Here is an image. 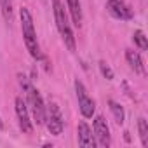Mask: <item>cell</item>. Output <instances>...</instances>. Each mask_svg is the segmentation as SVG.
Returning a JSON list of instances; mask_svg holds the SVG:
<instances>
[{
  "mask_svg": "<svg viewBox=\"0 0 148 148\" xmlns=\"http://www.w3.org/2000/svg\"><path fill=\"white\" fill-rule=\"evenodd\" d=\"M99 71H101V75H103L106 80H113V70H112L105 61H99Z\"/></svg>",
  "mask_w": 148,
  "mask_h": 148,
  "instance_id": "cell-16",
  "label": "cell"
},
{
  "mask_svg": "<svg viewBox=\"0 0 148 148\" xmlns=\"http://www.w3.org/2000/svg\"><path fill=\"white\" fill-rule=\"evenodd\" d=\"M0 9L7 23L12 21V0H0Z\"/></svg>",
  "mask_w": 148,
  "mask_h": 148,
  "instance_id": "cell-15",
  "label": "cell"
},
{
  "mask_svg": "<svg viewBox=\"0 0 148 148\" xmlns=\"http://www.w3.org/2000/svg\"><path fill=\"white\" fill-rule=\"evenodd\" d=\"M108 105H110V110H112V113H113V119H115V122L119 124V125H122L124 124V119H125V113H124V108L117 103V101H113V99H110L108 101Z\"/></svg>",
  "mask_w": 148,
  "mask_h": 148,
  "instance_id": "cell-12",
  "label": "cell"
},
{
  "mask_svg": "<svg viewBox=\"0 0 148 148\" xmlns=\"http://www.w3.org/2000/svg\"><path fill=\"white\" fill-rule=\"evenodd\" d=\"M14 105H16V115H18V120H19V127L25 134H32L33 132V124L30 120V113H28V106H26V101L23 98H16L14 99Z\"/></svg>",
  "mask_w": 148,
  "mask_h": 148,
  "instance_id": "cell-8",
  "label": "cell"
},
{
  "mask_svg": "<svg viewBox=\"0 0 148 148\" xmlns=\"http://www.w3.org/2000/svg\"><path fill=\"white\" fill-rule=\"evenodd\" d=\"M66 5L70 9L71 19L77 26H82V7H80V0H66Z\"/></svg>",
  "mask_w": 148,
  "mask_h": 148,
  "instance_id": "cell-11",
  "label": "cell"
},
{
  "mask_svg": "<svg viewBox=\"0 0 148 148\" xmlns=\"http://www.w3.org/2000/svg\"><path fill=\"white\" fill-rule=\"evenodd\" d=\"M75 92H77V99H79V110L82 113V117L91 119L96 112V103L94 99L87 94V89L84 87V84L80 80H75Z\"/></svg>",
  "mask_w": 148,
  "mask_h": 148,
  "instance_id": "cell-5",
  "label": "cell"
},
{
  "mask_svg": "<svg viewBox=\"0 0 148 148\" xmlns=\"http://www.w3.org/2000/svg\"><path fill=\"white\" fill-rule=\"evenodd\" d=\"M77 138H79V145L82 148H94L98 143H96V138L92 134V129L87 125V122H79V127H77Z\"/></svg>",
  "mask_w": 148,
  "mask_h": 148,
  "instance_id": "cell-9",
  "label": "cell"
},
{
  "mask_svg": "<svg viewBox=\"0 0 148 148\" xmlns=\"http://www.w3.org/2000/svg\"><path fill=\"white\" fill-rule=\"evenodd\" d=\"M138 131H139V138H141V145L146 148L148 146V124H146V120L141 117L139 120H138Z\"/></svg>",
  "mask_w": 148,
  "mask_h": 148,
  "instance_id": "cell-14",
  "label": "cell"
},
{
  "mask_svg": "<svg viewBox=\"0 0 148 148\" xmlns=\"http://www.w3.org/2000/svg\"><path fill=\"white\" fill-rule=\"evenodd\" d=\"M18 80H19V86L23 87L25 94H26V105L30 106L32 113H33V119H35V124L37 125H42L45 122V103L40 96V92L35 89V86L30 82V79L23 73L18 75Z\"/></svg>",
  "mask_w": 148,
  "mask_h": 148,
  "instance_id": "cell-1",
  "label": "cell"
},
{
  "mask_svg": "<svg viewBox=\"0 0 148 148\" xmlns=\"http://www.w3.org/2000/svg\"><path fill=\"white\" fill-rule=\"evenodd\" d=\"M45 124H47V129L52 136H61L63 134L64 122H63V115H61L56 103L45 105Z\"/></svg>",
  "mask_w": 148,
  "mask_h": 148,
  "instance_id": "cell-4",
  "label": "cell"
},
{
  "mask_svg": "<svg viewBox=\"0 0 148 148\" xmlns=\"http://www.w3.org/2000/svg\"><path fill=\"white\" fill-rule=\"evenodd\" d=\"M52 9H54V21L58 26V32L64 42V45L73 52L75 51V37H73L70 21H68V14L64 11V5L61 4V0H52Z\"/></svg>",
  "mask_w": 148,
  "mask_h": 148,
  "instance_id": "cell-3",
  "label": "cell"
},
{
  "mask_svg": "<svg viewBox=\"0 0 148 148\" xmlns=\"http://www.w3.org/2000/svg\"><path fill=\"white\" fill-rule=\"evenodd\" d=\"M92 132L96 138V143L99 146H110L112 145V138H110V127L105 120V117L98 115L94 119V125H92Z\"/></svg>",
  "mask_w": 148,
  "mask_h": 148,
  "instance_id": "cell-7",
  "label": "cell"
},
{
  "mask_svg": "<svg viewBox=\"0 0 148 148\" xmlns=\"http://www.w3.org/2000/svg\"><path fill=\"white\" fill-rule=\"evenodd\" d=\"M19 18H21V30H23L25 45H26L30 56L33 59H42V52H40V45H38V40H37V32H35L33 18H32L30 11L26 7H21Z\"/></svg>",
  "mask_w": 148,
  "mask_h": 148,
  "instance_id": "cell-2",
  "label": "cell"
},
{
  "mask_svg": "<svg viewBox=\"0 0 148 148\" xmlns=\"http://www.w3.org/2000/svg\"><path fill=\"white\" fill-rule=\"evenodd\" d=\"M106 11L112 18L119 21H131L134 18L132 9L124 2V0H108L106 2Z\"/></svg>",
  "mask_w": 148,
  "mask_h": 148,
  "instance_id": "cell-6",
  "label": "cell"
},
{
  "mask_svg": "<svg viewBox=\"0 0 148 148\" xmlns=\"http://www.w3.org/2000/svg\"><path fill=\"white\" fill-rule=\"evenodd\" d=\"M2 129H4V122H2V120H0V131H2Z\"/></svg>",
  "mask_w": 148,
  "mask_h": 148,
  "instance_id": "cell-17",
  "label": "cell"
},
{
  "mask_svg": "<svg viewBox=\"0 0 148 148\" xmlns=\"http://www.w3.org/2000/svg\"><path fill=\"white\" fill-rule=\"evenodd\" d=\"M132 42H134V45H136L139 51H146V49H148V40H146V35H145L141 30H136V32L132 33Z\"/></svg>",
  "mask_w": 148,
  "mask_h": 148,
  "instance_id": "cell-13",
  "label": "cell"
},
{
  "mask_svg": "<svg viewBox=\"0 0 148 148\" xmlns=\"http://www.w3.org/2000/svg\"><path fill=\"white\" fill-rule=\"evenodd\" d=\"M125 61L129 64V68L138 73V75H145V64H143V59L139 56V52L132 51V49H127L125 51Z\"/></svg>",
  "mask_w": 148,
  "mask_h": 148,
  "instance_id": "cell-10",
  "label": "cell"
}]
</instances>
